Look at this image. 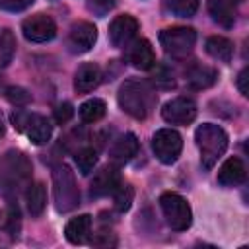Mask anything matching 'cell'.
Segmentation results:
<instances>
[{"label": "cell", "mask_w": 249, "mask_h": 249, "mask_svg": "<svg viewBox=\"0 0 249 249\" xmlns=\"http://www.w3.org/2000/svg\"><path fill=\"white\" fill-rule=\"evenodd\" d=\"M113 195H115V208H117L119 212H124V210L130 208L132 198H134V189H132V185H128V183H119V187L113 191Z\"/></svg>", "instance_id": "484cf974"}, {"label": "cell", "mask_w": 249, "mask_h": 249, "mask_svg": "<svg viewBox=\"0 0 249 249\" xmlns=\"http://www.w3.org/2000/svg\"><path fill=\"white\" fill-rule=\"evenodd\" d=\"M115 0H89L88 2V10L97 14V16H105L107 12H111L115 8Z\"/></svg>", "instance_id": "f546056e"}, {"label": "cell", "mask_w": 249, "mask_h": 249, "mask_svg": "<svg viewBox=\"0 0 249 249\" xmlns=\"http://www.w3.org/2000/svg\"><path fill=\"white\" fill-rule=\"evenodd\" d=\"M218 78V72L210 66H193L189 72H187V80L191 84V88L195 89H202V88H208L216 82Z\"/></svg>", "instance_id": "7402d4cb"}, {"label": "cell", "mask_w": 249, "mask_h": 249, "mask_svg": "<svg viewBox=\"0 0 249 249\" xmlns=\"http://www.w3.org/2000/svg\"><path fill=\"white\" fill-rule=\"evenodd\" d=\"M200 0H169V8L179 18H189L198 10Z\"/></svg>", "instance_id": "4316f807"}, {"label": "cell", "mask_w": 249, "mask_h": 249, "mask_svg": "<svg viewBox=\"0 0 249 249\" xmlns=\"http://www.w3.org/2000/svg\"><path fill=\"white\" fill-rule=\"evenodd\" d=\"M138 152V140L132 132H126L123 134L111 148V160L115 163H126L130 161Z\"/></svg>", "instance_id": "d6986e66"}, {"label": "cell", "mask_w": 249, "mask_h": 249, "mask_svg": "<svg viewBox=\"0 0 249 249\" xmlns=\"http://www.w3.org/2000/svg\"><path fill=\"white\" fill-rule=\"evenodd\" d=\"M196 146L200 150V163L204 169H212L228 148V134L222 126L204 123L195 132Z\"/></svg>", "instance_id": "7a4b0ae2"}, {"label": "cell", "mask_w": 249, "mask_h": 249, "mask_svg": "<svg viewBox=\"0 0 249 249\" xmlns=\"http://www.w3.org/2000/svg\"><path fill=\"white\" fill-rule=\"evenodd\" d=\"M121 183V175L117 171L115 165H107L101 171H97V175L91 181V196H105L109 193H113Z\"/></svg>", "instance_id": "5bb4252c"}, {"label": "cell", "mask_w": 249, "mask_h": 249, "mask_svg": "<svg viewBox=\"0 0 249 249\" xmlns=\"http://www.w3.org/2000/svg\"><path fill=\"white\" fill-rule=\"evenodd\" d=\"M247 80H249V68L245 66L241 72H239V76H237V89H239V93L241 95H249V88H247Z\"/></svg>", "instance_id": "d6a6232c"}, {"label": "cell", "mask_w": 249, "mask_h": 249, "mask_svg": "<svg viewBox=\"0 0 249 249\" xmlns=\"http://www.w3.org/2000/svg\"><path fill=\"white\" fill-rule=\"evenodd\" d=\"M23 37L31 43H45L56 35V23L47 14H35L23 19L21 23Z\"/></svg>", "instance_id": "52a82bcc"}, {"label": "cell", "mask_w": 249, "mask_h": 249, "mask_svg": "<svg viewBox=\"0 0 249 249\" xmlns=\"http://www.w3.org/2000/svg\"><path fill=\"white\" fill-rule=\"evenodd\" d=\"M8 231L12 235H18V231H19V208H18V204H10V208H8Z\"/></svg>", "instance_id": "4dcf8cb0"}, {"label": "cell", "mask_w": 249, "mask_h": 249, "mask_svg": "<svg viewBox=\"0 0 249 249\" xmlns=\"http://www.w3.org/2000/svg\"><path fill=\"white\" fill-rule=\"evenodd\" d=\"M152 150L156 154V158L169 165L173 161H177V158L181 156V150H183V138L177 130L173 128H160L154 138H152Z\"/></svg>", "instance_id": "8992f818"}, {"label": "cell", "mask_w": 249, "mask_h": 249, "mask_svg": "<svg viewBox=\"0 0 249 249\" xmlns=\"http://www.w3.org/2000/svg\"><path fill=\"white\" fill-rule=\"evenodd\" d=\"M53 183H54V202L58 212H68L80 202V193L74 181V173L68 165L60 163L53 171Z\"/></svg>", "instance_id": "3957f363"}, {"label": "cell", "mask_w": 249, "mask_h": 249, "mask_svg": "<svg viewBox=\"0 0 249 249\" xmlns=\"http://www.w3.org/2000/svg\"><path fill=\"white\" fill-rule=\"evenodd\" d=\"M6 97H8L12 103H16V105H25V103H29V99H31V95H29L23 88H18V86H10V88L6 89Z\"/></svg>", "instance_id": "83f0119b"}, {"label": "cell", "mask_w": 249, "mask_h": 249, "mask_svg": "<svg viewBox=\"0 0 249 249\" xmlns=\"http://www.w3.org/2000/svg\"><path fill=\"white\" fill-rule=\"evenodd\" d=\"M6 132V123H4V115H2V111H0V136Z\"/></svg>", "instance_id": "e575fe53"}, {"label": "cell", "mask_w": 249, "mask_h": 249, "mask_svg": "<svg viewBox=\"0 0 249 249\" xmlns=\"http://www.w3.org/2000/svg\"><path fill=\"white\" fill-rule=\"evenodd\" d=\"M239 0H208V12L214 21L224 27H231L235 21Z\"/></svg>", "instance_id": "2e32d148"}, {"label": "cell", "mask_w": 249, "mask_h": 249, "mask_svg": "<svg viewBox=\"0 0 249 249\" xmlns=\"http://www.w3.org/2000/svg\"><path fill=\"white\" fill-rule=\"evenodd\" d=\"M117 101H119V107L126 115L142 121L150 115L152 107L156 105V93L150 88V84H146L144 80L130 78L123 82V86L119 88Z\"/></svg>", "instance_id": "6da1fadb"}, {"label": "cell", "mask_w": 249, "mask_h": 249, "mask_svg": "<svg viewBox=\"0 0 249 249\" xmlns=\"http://www.w3.org/2000/svg\"><path fill=\"white\" fill-rule=\"evenodd\" d=\"M161 117L171 124H189L196 117V103L191 97H175L163 105Z\"/></svg>", "instance_id": "ba28073f"}, {"label": "cell", "mask_w": 249, "mask_h": 249, "mask_svg": "<svg viewBox=\"0 0 249 249\" xmlns=\"http://www.w3.org/2000/svg\"><path fill=\"white\" fill-rule=\"evenodd\" d=\"M4 163H6L8 175H10V187H14L16 183L27 181L31 177V163L21 152H14V150L8 152Z\"/></svg>", "instance_id": "4fadbf2b"}, {"label": "cell", "mask_w": 249, "mask_h": 249, "mask_svg": "<svg viewBox=\"0 0 249 249\" xmlns=\"http://www.w3.org/2000/svg\"><path fill=\"white\" fill-rule=\"evenodd\" d=\"M25 200H27V210L33 218H39L47 206V191L43 183H33L27 187L25 193Z\"/></svg>", "instance_id": "44dd1931"}, {"label": "cell", "mask_w": 249, "mask_h": 249, "mask_svg": "<svg viewBox=\"0 0 249 249\" xmlns=\"http://www.w3.org/2000/svg\"><path fill=\"white\" fill-rule=\"evenodd\" d=\"M101 82V70L93 62H84L74 76V88L78 93H89Z\"/></svg>", "instance_id": "9a60e30c"}, {"label": "cell", "mask_w": 249, "mask_h": 249, "mask_svg": "<svg viewBox=\"0 0 249 249\" xmlns=\"http://www.w3.org/2000/svg\"><path fill=\"white\" fill-rule=\"evenodd\" d=\"M115 237H107V233H99V237H93L91 239V245H101V247H107V245H115Z\"/></svg>", "instance_id": "836d02e7"}, {"label": "cell", "mask_w": 249, "mask_h": 249, "mask_svg": "<svg viewBox=\"0 0 249 249\" xmlns=\"http://www.w3.org/2000/svg\"><path fill=\"white\" fill-rule=\"evenodd\" d=\"M89 233H91V216L89 214H82V216L72 218L64 228L66 239L74 245L86 243L89 239Z\"/></svg>", "instance_id": "e0dca14e"}, {"label": "cell", "mask_w": 249, "mask_h": 249, "mask_svg": "<svg viewBox=\"0 0 249 249\" xmlns=\"http://www.w3.org/2000/svg\"><path fill=\"white\" fill-rule=\"evenodd\" d=\"M160 206H161L165 222H167V226L171 230L185 231L191 226V222H193L191 206H189V202L181 195H177V193H163L160 196Z\"/></svg>", "instance_id": "277c9868"}, {"label": "cell", "mask_w": 249, "mask_h": 249, "mask_svg": "<svg viewBox=\"0 0 249 249\" xmlns=\"http://www.w3.org/2000/svg\"><path fill=\"white\" fill-rule=\"evenodd\" d=\"M72 115H74V107H72V103H68V101L56 105V109H54V121H56L58 124H66V123L72 119Z\"/></svg>", "instance_id": "f1b7e54d"}, {"label": "cell", "mask_w": 249, "mask_h": 249, "mask_svg": "<svg viewBox=\"0 0 249 249\" xmlns=\"http://www.w3.org/2000/svg\"><path fill=\"white\" fill-rule=\"evenodd\" d=\"M35 0H0V8L8 10V12H21L25 8H29Z\"/></svg>", "instance_id": "1f68e13d"}, {"label": "cell", "mask_w": 249, "mask_h": 249, "mask_svg": "<svg viewBox=\"0 0 249 249\" xmlns=\"http://www.w3.org/2000/svg\"><path fill=\"white\" fill-rule=\"evenodd\" d=\"M23 130L27 132V136H29L31 144L41 146V144H47V142L51 140L53 124H51V121H49L47 117L33 113V115H27V121H25Z\"/></svg>", "instance_id": "8fae6325"}, {"label": "cell", "mask_w": 249, "mask_h": 249, "mask_svg": "<svg viewBox=\"0 0 249 249\" xmlns=\"http://www.w3.org/2000/svg\"><path fill=\"white\" fill-rule=\"evenodd\" d=\"M136 31H138V21L132 16H128V14L117 16L109 25V39H111L113 47L123 49V47L130 45V41L136 37Z\"/></svg>", "instance_id": "9c48e42d"}, {"label": "cell", "mask_w": 249, "mask_h": 249, "mask_svg": "<svg viewBox=\"0 0 249 249\" xmlns=\"http://www.w3.org/2000/svg\"><path fill=\"white\" fill-rule=\"evenodd\" d=\"M97 41V29L89 21H78L70 27L68 47L72 53H88Z\"/></svg>", "instance_id": "30bf717a"}, {"label": "cell", "mask_w": 249, "mask_h": 249, "mask_svg": "<svg viewBox=\"0 0 249 249\" xmlns=\"http://www.w3.org/2000/svg\"><path fill=\"white\" fill-rule=\"evenodd\" d=\"M105 109H107V105L103 99H95V97L88 99L80 105V119L84 123H97L105 115Z\"/></svg>", "instance_id": "603a6c76"}, {"label": "cell", "mask_w": 249, "mask_h": 249, "mask_svg": "<svg viewBox=\"0 0 249 249\" xmlns=\"http://www.w3.org/2000/svg\"><path fill=\"white\" fill-rule=\"evenodd\" d=\"M14 51H16V39H14L12 31L10 29H2L0 31V68L8 66L12 62Z\"/></svg>", "instance_id": "d4e9b609"}, {"label": "cell", "mask_w": 249, "mask_h": 249, "mask_svg": "<svg viewBox=\"0 0 249 249\" xmlns=\"http://www.w3.org/2000/svg\"><path fill=\"white\" fill-rule=\"evenodd\" d=\"M206 53L220 62H230L233 56V43L222 35H212L206 39Z\"/></svg>", "instance_id": "ffe728a7"}, {"label": "cell", "mask_w": 249, "mask_h": 249, "mask_svg": "<svg viewBox=\"0 0 249 249\" xmlns=\"http://www.w3.org/2000/svg\"><path fill=\"white\" fill-rule=\"evenodd\" d=\"M245 175H247V169H245V163L241 161V158L231 156L222 163V167L218 171V183L224 187H237L245 181Z\"/></svg>", "instance_id": "7c38bea8"}, {"label": "cell", "mask_w": 249, "mask_h": 249, "mask_svg": "<svg viewBox=\"0 0 249 249\" xmlns=\"http://www.w3.org/2000/svg\"><path fill=\"white\" fill-rule=\"evenodd\" d=\"M196 43V31L193 27H167L160 33V45L173 58H185L191 54Z\"/></svg>", "instance_id": "5b68a950"}, {"label": "cell", "mask_w": 249, "mask_h": 249, "mask_svg": "<svg viewBox=\"0 0 249 249\" xmlns=\"http://www.w3.org/2000/svg\"><path fill=\"white\" fill-rule=\"evenodd\" d=\"M128 60L138 70H150L154 66V51L146 39H138L128 49Z\"/></svg>", "instance_id": "ac0fdd59"}, {"label": "cell", "mask_w": 249, "mask_h": 249, "mask_svg": "<svg viewBox=\"0 0 249 249\" xmlns=\"http://www.w3.org/2000/svg\"><path fill=\"white\" fill-rule=\"evenodd\" d=\"M74 161H76L78 171L82 175H89L93 171V167L97 165V152L93 148L86 146V148H82V150H78L74 154Z\"/></svg>", "instance_id": "cb8c5ba5"}]
</instances>
